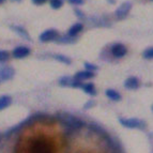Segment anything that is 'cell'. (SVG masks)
<instances>
[{"label": "cell", "instance_id": "1", "mask_svg": "<svg viewBox=\"0 0 153 153\" xmlns=\"http://www.w3.org/2000/svg\"><path fill=\"white\" fill-rule=\"evenodd\" d=\"M119 122L124 128H137V130H143L146 128V123L138 118H120Z\"/></svg>", "mask_w": 153, "mask_h": 153}, {"label": "cell", "instance_id": "2", "mask_svg": "<svg viewBox=\"0 0 153 153\" xmlns=\"http://www.w3.org/2000/svg\"><path fill=\"white\" fill-rule=\"evenodd\" d=\"M30 153H53V150L46 141L36 140L31 145Z\"/></svg>", "mask_w": 153, "mask_h": 153}, {"label": "cell", "instance_id": "3", "mask_svg": "<svg viewBox=\"0 0 153 153\" xmlns=\"http://www.w3.org/2000/svg\"><path fill=\"white\" fill-rule=\"evenodd\" d=\"M132 10V3L131 2H123L121 5H119V8L115 11V16L118 19H124L126 16L128 15L130 11Z\"/></svg>", "mask_w": 153, "mask_h": 153}, {"label": "cell", "instance_id": "4", "mask_svg": "<svg viewBox=\"0 0 153 153\" xmlns=\"http://www.w3.org/2000/svg\"><path fill=\"white\" fill-rule=\"evenodd\" d=\"M59 38V33L56 29H48V30H45L43 33L40 34L39 39H40V41L41 42H51V41H55L57 39Z\"/></svg>", "mask_w": 153, "mask_h": 153}, {"label": "cell", "instance_id": "5", "mask_svg": "<svg viewBox=\"0 0 153 153\" xmlns=\"http://www.w3.org/2000/svg\"><path fill=\"white\" fill-rule=\"evenodd\" d=\"M59 84L63 86V87H75V88H82V82L77 80L75 78H72L70 76H64L62 78H60Z\"/></svg>", "mask_w": 153, "mask_h": 153}, {"label": "cell", "instance_id": "6", "mask_svg": "<svg viewBox=\"0 0 153 153\" xmlns=\"http://www.w3.org/2000/svg\"><path fill=\"white\" fill-rule=\"evenodd\" d=\"M62 121H63L65 124L72 126V128H82V125H84V122H82L80 119H78V118L74 117V116H71V115H64L63 117H62Z\"/></svg>", "mask_w": 153, "mask_h": 153}, {"label": "cell", "instance_id": "7", "mask_svg": "<svg viewBox=\"0 0 153 153\" xmlns=\"http://www.w3.org/2000/svg\"><path fill=\"white\" fill-rule=\"evenodd\" d=\"M128 49L123 44L121 43H116L111 46V54L116 58H122L126 55Z\"/></svg>", "mask_w": 153, "mask_h": 153}, {"label": "cell", "instance_id": "8", "mask_svg": "<svg viewBox=\"0 0 153 153\" xmlns=\"http://www.w3.org/2000/svg\"><path fill=\"white\" fill-rule=\"evenodd\" d=\"M29 54H30V49L26 46H18V47L13 49L12 51L13 57L16 59H23L25 57L29 56Z\"/></svg>", "mask_w": 153, "mask_h": 153}, {"label": "cell", "instance_id": "9", "mask_svg": "<svg viewBox=\"0 0 153 153\" xmlns=\"http://www.w3.org/2000/svg\"><path fill=\"white\" fill-rule=\"evenodd\" d=\"M140 86V82H139V79L135 76H131L128 77L126 80L124 82V87L128 90H135L138 89Z\"/></svg>", "mask_w": 153, "mask_h": 153}, {"label": "cell", "instance_id": "10", "mask_svg": "<svg viewBox=\"0 0 153 153\" xmlns=\"http://www.w3.org/2000/svg\"><path fill=\"white\" fill-rule=\"evenodd\" d=\"M14 74H15V72L11 66H4L0 70V78L2 80H10L13 78Z\"/></svg>", "mask_w": 153, "mask_h": 153}, {"label": "cell", "instance_id": "11", "mask_svg": "<svg viewBox=\"0 0 153 153\" xmlns=\"http://www.w3.org/2000/svg\"><path fill=\"white\" fill-rule=\"evenodd\" d=\"M11 29H12L14 32L17 33V34L21 36V38L25 39V40H27V41H30V36H29V33L26 31L25 28H23V27H21V26H14V25H12V26H11Z\"/></svg>", "mask_w": 153, "mask_h": 153}, {"label": "cell", "instance_id": "12", "mask_svg": "<svg viewBox=\"0 0 153 153\" xmlns=\"http://www.w3.org/2000/svg\"><path fill=\"white\" fill-rule=\"evenodd\" d=\"M94 76V73L93 72H90V71H80V72H77L76 74H75L74 78L79 80V82H82L85 79H90L92 77Z\"/></svg>", "mask_w": 153, "mask_h": 153}, {"label": "cell", "instance_id": "13", "mask_svg": "<svg viewBox=\"0 0 153 153\" xmlns=\"http://www.w3.org/2000/svg\"><path fill=\"white\" fill-rule=\"evenodd\" d=\"M82 28H84V25H82V23L74 24V25L72 26L71 28L69 29V31H68V36L75 38V36H77V34L82 30Z\"/></svg>", "mask_w": 153, "mask_h": 153}, {"label": "cell", "instance_id": "14", "mask_svg": "<svg viewBox=\"0 0 153 153\" xmlns=\"http://www.w3.org/2000/svg\"><path fill=\"white\" fill-rule=\"evenodd\" d=\"M105 94H106L107 97H109L110 100H112V101H120L121 100V94L114 89H107L105 91Z\"/></svg>", "mask_w": 153, "mask_h": 153}, {"label": "cell", "instance_id": "15", "mask_svg": "<svg viewBox=\"0 0 153 153\" xmlns=\"http://www.w3.org/2000/svg\"><path fill=\"white\" fill-rule=\"evenodd\" d=\"M12 103V99L9 95H2L0 97V110L4 109V108L9 107Z\"/></svg>", "mask_w": 153, "mask_h": 153}, {"label": "cell", "instance_id": "16", "mask_svg": "<svg viewBox=\"0 0 153 153\" xmlns=\"http://www.w3.org/2000/svg\"><path fill=\"white\" fill-rule=\"evenodd\" d=\"M82 89L84 90L86 93L90 95H95L97 94V89H95L94 85L91 84V82H88V84H84L82 85Z\"/></svg>", "mask_w": 153, "mask_h": 153}, {"label": "cell", "instance_id": "17", "mask_svg": "<svg viewBox=\"0 0 153 153\" xmlns=\"http://www.w3.org/2000/svg\"><path fill=\"white\" fill-rule=\"evenodd\" d=\"M54 58L56 59V60H58V61L64 63V64H71L72 63L71 59H70L69 57L64 56V55H55Z\"/></svg>", "mask_w": 153, "mask_h": 153}, {"label": "cell", "instance_id": "18", "mask_svg": "<svg viewBox=\"0 0 153 153\" xmlns=\"http://www.w3.org/2000/svg\"><path fill=\"white\" fill-rule=\"evenodd\" d=\"M57 40H58L59 43H68V44L74 43V42L76 41L75 38L70 36H61V38H58Z\"/></svg>", "mask_w": 153, "mask_h": 153}, {"label": "cell", "instance_id": "19", "mask_svg": "<svg viewBox=\"0 0 153 153\" xmlns=\"http://www.w3.org/2000/svg\"><path fill=\"white\" fill-rule=\"evenodd\" d=\"M49 4L53 9L55 10H58L63 5V1L62 0H49Z\"/></svg>", "mask_w": 153, "mask_h": 153}, {"label": "cell", "instance_id": "20", "mask_svg": "<svg viewBox=\"0 0 153 153\" xmlns=\"http://www.w3.org/2000/svg\"><path fill=\"white\" fill-rule=\"evenodd\" d=\"M143 57L145 59H148V60H152L153 59V47H149L146 51H143Z\"/></svg>", "mask_w": 153, "mask_h": 153}, {"label": "cell", "instance_id": "21", "mask_svg": "<svg viewBox=\"0 0 153 153\" xmlns=\"http://www.w3.org/2000/svg\"><path fill=\"white\" fill-rule=\"evenodd\" d=\"M9 53L7 51H0V62H4L9 59Z\"/></svg>", "mask_w": 153, "mask_h": 153}, {"label": "cell", "instance_id": "22", "mask_svg": "<svg viewBox=\"0 0 153 153\" xmlns=\"http://www.w3.org/2000/svg\"><path fill=\"white\" fill-rule=\"evenodd\" d=\"M85 66H86L87 71H90V72H94L95 70L97 69V66L95 65V64H91V63H89V62H86V63H85Z\"/></svg>", "mask_w": 153, "mask_h": 153}, {"label": "cell", "instance_id": "23", "mask_svg": "<svg viewBox=\"0 0 153 153\" xmlns=\"http://www.w3.org/2000/svg\"><path fill=\"white\" fill-rule=\"evenodd\" d=\"M71 4H74V5H80L84 3V0H68Z\"/></svg>", "mask_w": 153, "mask_h": 153}, {"label": "cell", "instance_id": "24", "mask_svg": "<svg viewBox=\"0 0 153 153\" xmlns=\"http://www.w3.org/2000/svg\"><path fill=\"white\" fill-rule=\"evenodd\" d=\"M47 0H32V2L34 3L36 5H41V4H44Z\"/></svg>", "mask_w": 153, "mask_h": 153}, {"label": "cell", "instance_id": "25", "mask_svg": "<svg viewBox=\"0 0 153 153\" xmlns=\"http://www.w3.org/2000/svg\"><path fill=\"white\" fill-rule=\"evenodd\" d=\"M75 13H76V15L78 16V17H80V18L84 17V13L80 10H78V9H75Z\"/></svg>", "mask_w": 153, "mask_h": 153}, {"label": "cell", "instance_id": "26", "mask_svg": "<svg viewBox=\"0 0 153 153\" xmlns=\"http://www.w3.org/2000/svg\"><path fill=\"white\" fill-rule=\"evenodd\" d=\"M2 2H3V0H0V4H1Z\"/></svg>", "mask_w": 153, "mask_h": 153}, {"label": "cell", "instance_id": "27", "mask_svg": "<svg viewBox=\"0 0 153 153\" xmlns=\"http://www.w3.org/2000/svg\"><path fill=\"white\" fill-rule=\"evenodd\" d=\"M151 109H152V111H153V104H152V106H151Z\"/></svg>", "mask_w": 153, "mask_h": 153}, {"label": "cell", "instance_id": "28", "mask_svg": "<svg viewBox=\"0 0 153 153\" xmlns=\"http://www.w3.org/2000/svg\"><path fill=\"white\" fill-rule=\"evenodd\" d=\"M151 1H153V0H151Z\"/></svg>", "mask_w": 153, "mask_h": 153}]
</instances>
